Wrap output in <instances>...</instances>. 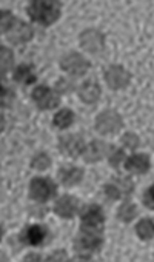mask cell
Returning <instances> with one entry per match:
<instances>
[{
	"instance_id": "1",
	"label": "cell",
	"mask_w": 154,
	"mask_h": 262,
	"mask_svg": "<svg viewBox=\"0 0 154 262\" xmlns=\"http://www.w3.org/2000/svg\"><path fill=\"white\" fill-rule=\"evenodd\" d=\"M103 244H105L103 228H90L80 225L77 234L73 239V250L83 260H91L93 254L102 251Z\"/></svg>"
},
{
	"instance_id": "2",
	"label": "cell",
	"mask_w": 154,
	"mask_h": 262,
	"mask_svg": "<svg viewBox=\"0 0 154 262\" xmlns=\"http://www.w3.org/2000/svg\"><path fill=\"white\" fill-rule=\"evenodd\" d=\"M63 4L59 0H33L27 5V14L31 22L48 28L62 17Z\"/></svg>"
},
{
	"instance_id": "3",
	"label": "cell",
	"mask_w": 154,
	"mask_h": 262,
	"mask_svg": "<svg viewBox=\"0 0 154 262\" xmlns=\"http://www.w3.org/2000/svg\"><path fill=\"white\" fill-rule=\"evenodd\" d=\"M57 184L50 176H34L28 182V198L37 204H48L57 198Z\"/></svg>"
},
{
	"instance_id": "4",
	"label": "cell",
	"mask_w": 154,
	"mask_h": 262,
	"mask_svg": "<svg viewBox=\"0 0 154 262\" xmlns=\"http://www.w3.org/2000/svg\"><path fill=\"white\" fill-rule=\"evenodd\" d=\"M123 128V117L114 108H106L100 111L94 119V129L100 136H117Z\"/></svg>"
},
{
	"instance_id": "5",
	"label": "cell",
	"mask_w": 154,
	"mask_h": 262,
	"mask_svg": "<svg viewBox=\"0 0 154 262\" xmlns=\"http://www.w3.org/2000/svg\"><path fill=\"white\" fill-rule=\"evenodd\" d=\"M59 67H60V70L63 73H67L73 79H80V77H83L91 70L93 63L82 53H77L74 50H70L68 53H65L60 57Z\"/></svg>"
},
{
	"instance_id": "6",
	"label": "cell",
	"mask_w": 154,
	"mask_h": 262,
	"mask_svg": "<svg viewBox=\"0 0 154 262\" xmlns=\"http://www.w3.org/2000/svg\"><path fill=\"white\" fill-rule=\"evenodd\" d=\"M19 242L22 245H30V247H45L50 244L53 239V233L48 225L45 224H27L22 231L17 236Z\"/></svg>"
},
{
	"instance_id": "7",
	"label": "cell",
	"mask_w": 154,
	"mask_h": 262,
	"mask_svg": "<svg viewBox=\"0 0 154 262\" xmlns=\"http://www.w3.org/2000/svg\"><path fill=\"white\" fill-rule=\"evenodd\" d=\"M31 100L39 111H50L60 106L62 94L56 88H51L48 85H37L31 91Z\"/></svg>"
},
{
	"instance_id": "8",
	"label": "cell",
	"mask_w": 154,
	"mask_h": 262,
	"mask_svg": "<svg viewBox=\"0 0 154 262\" xmlns=\"http://www.w3.org/2000/svg\"><path fill=\"white\" fill-rule=\"evenodd\" d=\"M105 34L97 28H85L77 36L79 47L91 56H100L105 51Z\"/></svg>"
},
{
	"instance_id": "9",
	"label": "cell",
	"mask_w": 154,
	"mask_h": 262,
	"mask_svg": "<svg viewBox=\"0 0 154 262\" xmlns=\"http://www.w3.org/2000/svg\"><path fill=\"white\" fill-rule=\"evenodd\" d=\"M133 74L120 63H111L103 71V80L106 86L113 91L126 90L131 83Z\"/></svg>"
},
{
	"instance_id": "10",
	"label": "cell",
	"mask_w": 154,
	"mask_h": 262,
	"mask_svg": "<svg viewBox=\"0 0 154 262\" xmlns=\"http://www.w3.org/2000/svg\"><path fill=\"white\" fill-rule=\"evenodd\" d=\"M85 139L82 135L77 133H65L57 138V148L62 156L70 158V159H77L82 158V153L85 150Z\"/></svg>"
},
{
	"instance_id": "11",
	"label": "cell",
	"mask_w": 154,
	"mask_h": 262,
	"mask_svg": "<svg viewBox=\"0 0 154 262\" xmlns=\"http://www.w3.org/2000/svg\"><path fill=\"white\" fill-rule=\"evenodd\" d=\"M82 208V201L77 196L73 194H62L53 207V211L56 216H59L60 219H74L76 216H79V211Z\"/></svg>"
},
{
	"instance_id": "12",
	"label": "cell",
	"mask_w": 154,
	"mask_h": 262,
	"mask_svg": "<svg viewBox=\"0 0 154 262\" xmlns=\"http://www.w3.org/2000/svg\"><path fill=\"white\" fill-rule=\"evenodd\" d=\"M114 145L109 142H105L102 139H93L85 145V150L82 153V159L85 164H97L102 159L108 158V155L113 151Z\"/></svg>"
},
{
	"instance_id": "13",
	"label": "cell",
	"mask_w": 154,
	"mask_h": 262,
	"mask_svg": "<svg viewBox=\"0 0 154 262\" xmlns=\"http://www.w3.org/2000/svg\"><path fill=\"white\" fill-rule=\"evenodd\" d=\"M76 94L82 103L96 105L102 97V86L96 77H90L76 86Z\"/></svg>"
},
{
	"instance_id": "14",
	"label": "cell",
	"mask_w": 154,
	"mask_h": 262,
	"mask_svg": "<svg viewBox=\"0 0 154 262\" xmlns=\"http://www.w3.org/2000/svg\"><path fill=\"white\" fill-rule=\"evenodd\" d=\"M80 225L90 227V228H103L105 225V211L102 205L99 204H86L79 211Z\"/></svg>"
},
{
	"instance_id": "15",
	"label": "cell",
	"mask_w": 154,
	"mask_h": 262,
	"mask_svg": "<svg viewBox=\"0 0 154 262\" xmlns=\"http://www.w3.org/2000/svg\"><path fill=\"white\" fill-rule=\"evenodd\" d=\"M5 39H7V42H10L11 45H16V47L25 45L34 39V30L30 24H27L20 17H17L16 24L5 34Z\"/></svg>"
},
{
	"instance_id": "16",
	"label": "cell",
	"mask_w": 154,
	"mask_h": 262,
	"mask_svg": "<svg viewBox=\"0 0 154 262\" xmlns=\"http://www.w3.org/2000/svg\"><path fill=\"white\" fill-rule=\"evenodd\" d=\"M85 178V170L79 165L73 164H62L57 170V179L62 187L65 188H74L82 184Z\"/></svg>"
},
{
	"instance_id": "17",
	"label": "cell",
	"mask_w": 154,
	"mask_h": 262,
	"mask_svg": "<svg viewBox=\"0 0 154 262\" xmlns=\"http://www.w3.org/2000/svg\"><path fill=\"white\" fill-rule=\"evenodd\" d=\"M123 168L133 174H146L151 168V158L146 153H133L125 159Z\"/></svg>"
},
{
	"instance_id": "18",
	"label": "cell",
	"mask_w": 154,
	"mask_h": 262,
	"mask_svg": "<svg viewBox=\"0 0 154 262\" xmlns=\"http://www.w3.org/2000/svg\"><path fill=\"white\" fill-rule=\"evenodd\" d=\"M13 80L16 83H20V85H33V83H36L37 82L36 67L33 63H28V62L19 63L13 70Z\"/></svg>"
},
{
	"instance_id": "19",
	"label": "cell",
	"mask_w": 154,
	"mask_h": 262,
	"mask_svg": "<svg viewBox=\"0 0 154 262\" xmlns=\"http://www.w3.org/2000/svg\"><path fill=\"white\" fill-rule=\"evenodd\" d=\"M77 120V116L76 113L71 110V108H60L54 116H53V120H51V126L56 128V129H68L71 128Z\"/></svg>"
},
{
	"instance_id": "20",
	"label": "cell",
	"mask_w": 154,
	"mask_h": 262,
	"mask_svg": "<svg viewBox=\"0 0 154 262\" xmlns=\"http://www.w3.org/2000/svg\"><path fill=\"white\" fill-rule=\"evenodd\" d=\"M14 51L5 45L0 47V76H2V82L7 79L8 73L14 70Z\"/></svg>"
},
{
	"instance_id": "21",
	"label": "cell",
	"mask_w": 154,
	"mask_h": 262,
	"mask_svg": "<svg viewBox=\"0 0 154 262\" xmlns=\"http://www.w3.org/2000/svg\"><path fill=\"white\" fill-rule=\"evenodd\" d=\"M137 216H139V207L134 202L126 201V199L123 201L122 205H119L116 211V217L123 224H131Z\"/></svg>"
},
{
	"instance_id": "22",
	"label": "cell",
	"mask_w": 154,
	"mask_h": 262,
	"mask_svg": "<svg viewBox=\"0 0 154 262\" xmlns=\"http://www.w3.org/2000/svg\"><path fill=\"white\" fill-rule=\"evenodd\" d=\"M136 234L142 241H152L154 237V222L151 217H142L136 224Z\"/></svg>"
},
{
	"instance_id": "23",
	"label": "cell",
	"mask_w": 154,
	"mask_h": 262,
	"mask_svg": "<svg viewBox=\"0 0 154 262\" xmlns=\"http://www.w3.org/2000/svg\"><path fill=\"white\" fill-rule=\"evenodd\" d=\"M51 165H53V159L45 151L36 153L30 161V168L36 170V171H47L48 168H51Z\"/></svg>"
},
{
	"instance_id": "24",
	"label": "cell",
	"mask_w": 154,
	"mask_h": 262,
	"mask_svg": "<svg viewBox=\"0 0 154 262\" xmlns=\"http://www.w3.org/2000/svg\"><path fill=\"white\" fill-rule=\"evenodd\" d=\"M120 144L123 148L129 150V151H136L140 145H142V141H140V136L134 131H125V133L120 136Z\"/></svg>"
},
{
	"instance_id": "25",
	"label": "cell",
	"mask_w": 154,
	"mask_h": 262,
	"mask_svg": "<svg viewBox=\"0 0 154 262\" xmlns=\"http://www.w3.org/2000/svg\"><path fill=\"white\" fill-rule=\"evenodd\" d=\"M16 20H17V16H14L11 10L0 11V31H2V34H7L10 28L16 24Z\"/></svg>"
},
{
	"instance_id": "26",
	"label": "cell",
	"mask_w": 154,
	"mask_h": 262,
	"mask_svg": "<svg viewBox=\"0 0 154 262\" xmlns=\"http://www.w3.org/2000/svg\"><path fill=\"white\" fill-rule=\"evenodd\" d=\"M126 159V153H125V148H113V151L108 155V164L114 168V170H119V167L125 162Z\"/></svg>"
},
{
	"instance_id": "27",
	"label": "cell",
	"mask_w": 154,
	"mask_h": 262,
	"mask_svg": "<svg viewBox=\"0 0 154 262\" xmlns=\"http://www.w3.org/2000/svg\"><path fill=\"white\" fill-rule=\"evenodd\" d=\"M102 193L106 196V199L108 201H120V199H123V196H122V193H120V190L117 188V185L109 179V182H106V184H103L102 185Z\"/></svg>"
},
{
	"instance_id": "28",
	"label": "cell",
	"mask_w": 154,
	"mask_h": 262,
	"mask_svg": "<svg viewBox=\"0 0 154 262\" xmlns=\"http://www.w3.org/2000/svg\"><path fill=\"white\" fill-rule=\"evenodd\" d=\"M0 93H2V96H0V103H2V108H11L14 100H16V93L11 88L5 86L4 83H2V86H0Z\"/></svg>"
},
{
	"instance_id": "29",
	"label": "cell",
	"mask_w": 154,
	"mask_h": 262,
	"mask_svg": "<svg viewBox=\"0 0 154 262\" xmlns=\"http://www.w3.org/2000/svg\"><path fill=\"white\" fill-rule=\"evenodd\" d=\"M42 260H45V262H63V260H70V257H68L67 250L59 248V250L48 253L47 256H42Z\"/></svg>"
},
{
	"instance_id": "30",
	"label": "cell",
	"mask_w": 154,
	"mask_h": 262,
	"mask_svg": "<svg viewBox=\"0 0 154 262\" xmlns=\"http://www.w3.org/2000/svg\"><path fill=\"white\" fill-rule=\"evenodd\" d=\"M152 193H154V185L151 184L143 193H142V204L145 205V208H148V210H154V196H152Z\"/></svg>"
}]
</instances>
